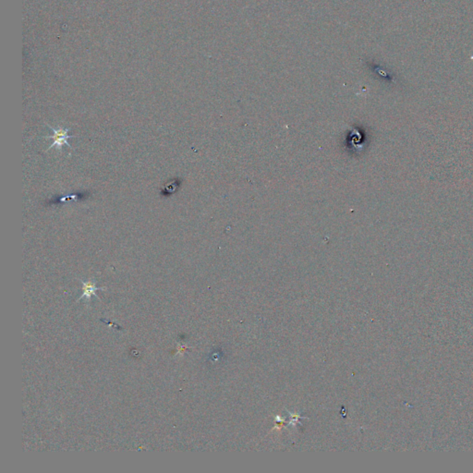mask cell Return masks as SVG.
I'll use <instances>...</instances> for the list:
<instances>
[{"label":"cell","mask_w":473,"mask_h":473,"mask_svg":"<svg viewBox=\"0 0 473 473\" xmlns=\"http://www.w3.org/2000/svg\"><path fill=\"white\" fill-rule=\"evenodd\" d=\"M49 126V128L52 130L53 131V136H45L44 138L45 139H52L53 140V143L52 145L49 146V148L48 150H50L53 147H56L57 149L61 151L62 150V147L64 145H67L69 148H73L70 145L68 144V140L70 139V138H73L75 136L68 135V129H64L62 127H58V129H54L51 126Z\"/></svg>","instance_id":"obj_1"},{"label":"cell","mask_w":473,"mask_h":473,"mask_svg":"<svg viewBox=\"0 0 473 473\" xmlns=\"http://www.w3.org/2000/svg\"><path fill=\"white\" fill-rule=\"evenodd\" d=\"M81 282L83 287H82V294L81 295L79 299H86L87 300H91L92 296L97 297V290H105V288H97L94 281L89 280L87 282H84L82 280Z\"/></svg>","instance_id":"obj_2"}]
</instances>
